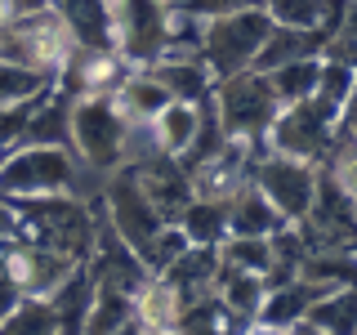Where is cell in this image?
I'll list each match as a JSON object with an SVG mask.
<instances>
[{
	"label": "cell",
	"instance_id": "24",
	"mask_svg": "<svg viewBox=\"0 0 357 335\" xmlns=\"http://www.w3.org/2000/svg\"><path fill=\"white\" fill-rule=\"evenodd\" d=\"M299 331H326V335H349L357 331V290L353 286H340V290H326L317 295L304 313V327Z\"/></svg>",
	"mask_w": 357,
	"mask_h": 335
},
{
	"label": "cell",
	"instance_id": "4",
	"mask_svg": "<svg viewBox=\"0 0 357 335\" xmlns=\"http://www.w3.org/2000/svg\"><path fill=\"white\" fill-rule=\"evenodd\" d=\"M210 107H215L223 134L264 143V130H268V121L277 117L282 103H277V94H273V85H268L264 72L241 67V72L215 76V85H210Z\"/></svg>",
	"mask_w": 357,
	"mask_h": 335
},
{
	"label": "cell",
	"instance_id": "22",
	"mask_svg": "<svg viewBox=\"0 0 357 335\" xmlns=\"http://www.w3.org/2000/svg\"><path fill=\"white\" fill-rule=\"evenodd\" d=\"M45 299L54 304L59 331H85V313H89V299H94V273L85 264H76Z\"/></svg>",
	"mask_w": 357,
	"mask_h": 335
},
{
	"label": "cell",
	"instance_id": "29",
	"mask_svg": "<svg viewBox=\"0 0 357 335\" xmlns=\"http://www.w3.org/2000/svg\"><path fill=\"white\" fill-rule=\"evenodd\" d=\"M188 246H192V241H188V237H183V228H178V223L170 219V223H161V228H156L152 237L139 246V260H143V268H148V273H161V268L170 264V260H178Z\"/></svg>",
	"mask_w": 357,
	"mask_h": 335
},
{
	"label": "cell",
	"instance_id": "6",
	"mask_svg": "<svg viewBox=\"0 0 357 335\" xmlns=\"http://www.w3.org/2000/svg\"><path fill=\"white\" fill-rule=\"evenodd\" d=\"M268 14L259 5L250 9H237V14H219V18H201V40H197V54L206 59V67L215 76H228V72H241L250 67L259 40L268 36Z\"/></svg>",
	"mask_w": 357,
	"mask_h": 335
},
{
	"label": "cell",
	"instance_id": "34",
	"mask_svg": "<svg viewBox=\"0 0 357 335\" xmlns=\"http://www.w3.org/2000/svg\"><path fill=\"white\" fill-rule=\"evenodd\" d=\"M18 299H22V286L14 282V277H9V268L0 264V322H5L9 313L18 308Z\"/></svg>",
	"mask_w": 357,
	"mask_h": 335
},
{
	"label": "cell",
	"instance_id": "27",
	"mask_svg": "<svg viewBox=\"0 0 357 335\" xmlns=\"http://www.w3.org/2000/svg\"><path fill=\"white\" fill-rule=\"evenodd\" d=\"M59 85L50 72L36 67H18V63H0V103H22V98H40Z\"/></svg>",
	"mask_w": 357,
	"mask_h": 335
},
{
	"label": "cell",
	"instance_id": "9",
	"mask_svg": "<svg viewBox=\"0 0 357 335\" xmlns=\"http://www.w3.org/2000/svg\"><path fill=\"white\" fill-rule=\"evenodd\" d=\"M5 268H9V277L22 286V295H50V290L76 268V260L50 251V246L14 237V241H9V251H5Z\"/></svg>",
	"mask_w": 357,
	"mask_h": 335
},
{
	"label": "cell",
	"instance_id": "11",
	"mask_svg": "<svg viewBox=\"0 0 357 335\" xmlns=\"http://www.w3.org/2000/svg\"><path fill=\"white\" fill-rule=\"evenodd\" d=\"M210 290H215V299L223 308V331H250L268 286H264L259 273H241V268L219 264L215 268V286H210Z\"/></svg>",
	"mask_w": 357,
	"mask_h": 335
},
{
	"label": "cell",
	"instance_id": "20",
	"mask_svg": "<svg viewBox=\"0 0 357 335\" xmlns=\"http://www.w3.org/2000/svg\"><path fill=\"white\" fill-rule=\"evenodd\" d=\"M197 126H201V103H192V98H170V103L148 121L156 148L165 156H183L188 143H192V134H197Z\"/></svg>",
	"mask_w": 357,
	"mask_h": 335
},
{
	"label": "cell",
	"instance_id": "25",
	"mask_svg": "<svg viewBox=\"0 0 357 335\" xmlns=\"http://www.w3.org/2000/svg\"><path fill=\"white\" fill-rule=\"evenodd\" d=\"M353 94H357L353 63L317 54V85H312V98H317V103H326L331 112H344V107H353Z\"/></svg>",
	"mask_w": 357,
	"mask_h": 335
},
{
	"label": "cell",
	"instance_id": "2",
	"mask_svg": "<svg viewBox=\"0 0 357 335\" xmlns=\"http://www.w3.org/2000/svg\"><path fill=\"white\" fill-rule=\"evenodd\" d=\"M126 130L130 121L112 103V89H81L67 103V148L76 161L98 174H112L126 165Z\"/></svg>",
	"mask_w": 357,
	"mask_h": 335
},
{
	"label": "cell",
	"instance_id": "19",
	"mask_svg": "<svg viewBox=\"0 0 357 335\" xmlns=\"http://www.w3.org/2000/svg\"><path fill=\"white\" fill-rule=\"evenodd\" d=\"M273 228H282V215L268 206V197L250 179H241L228 193V232H245V237H268Z\"/></svg>",
	"mask_w": 357,
	"mask_h": 335
},
{
	"label": "cell",
	"instance_id": "3",
	"mask_svg": "<svg viewBox=\"0 0 357 335\" xmlns=\"http://www.w3.org/2000/svg\"><path fill=\"white\" fill-rule=\"evenodd\" d=\"M76 161L72 148L59 143H14L0 152V193L5 197H45V193H72L76 184Z\"/></svg>",
	"mask_w": 357,
	"mask_h": 335
},
{
	"label": "cell",
	"instance_id": "26",
	"mask_svg": "<svg viewBox=\"0 0 357 335\" xmlns=\"http://www.w3.org/2000/svg\"><path fill=\"white\" fill-rule=\"evenodd\" d=\"M268 85H273L277 103H299V98L312 94V85H317V59H290L282 67H273V72H264Z\"/></svg>",
	"mask_w": 357,
	"mask_h": 335
},
{
	"label": "cell",
	"instance_id": "1",
	"mask_svg": "<svg viewBox=\"0 0 357 335\" xmlns=\"http://www.w3.org/2000/svg\"><path fill=\"white\" fill-rule=\"evenodd\" d=\"M18 232L22 241L50 246L67 260L85 264L94 251V228H98V206L76 193H45V197H18Z\"/></svg>",
	"mask_w": 357,
	"mask_h": 335
},
{
	"label": "cell",
	"instance_id": "7",
	"mask_svg": "<svg viewBox=\"0 0 357 335\" xmlns=\"http://www.w3.org/2000/svg\"><path fill=\"white\" fill-rule=\"evenodd\" d=\"M344 112H349V107H344ZM335 121H340V112H331L326 103H317L312 94L299 98V103H282L277 117L268 121V130H264V148L317 165L321 152L331 148Z\"/></svg>",
	"mask_w": 357,
	"mask_h": 335
},
{
	"label": "cell",
	"instance_id": "10",
	"mask_svg": "<svg viewBox=\"0 0 357 335\" xmlns=\"http://www.w3.org/2000/svg\"><path fill=\"white\" fill-rule=\"evenodd\" d=\"M130 170L139 174L143 197L156 206V215H161L165 223H170L178 210L188 206V197H192V174H188V165L178 161V156L156 152V156H148L143 165H130Z\"/></svg>",
	"mask_w": 357,
	"mask_h": 335
},
{
	"label": "cell",
	"instance_id": "5",
	"mask_svg": "<svg viewBox=\"0 0 357 335\" xmlns=\"http://www.w3.org/2000/svg\"><path fill=\"white\" fill-rule=\"evenodd\" d=\"M72 59V36H67L63 18L50 9L14 22H0V63H18V67H36V72H50L59 81L63 63Z\"/></svg>",
	"mask_w": 357,
	"mask_h": 335
},
{
	"label": "cell",
	"instance_id": "21",
	"mask_svg": "<svg viewBox=\"0 0 357 335\" xmlns=\"http://www.w3.org/2000/svg\"><path fill=\"white\" fill-rule=\"evenodd\" d=\"M215 268H219L215 246H188L178 260H170L161 268V277L178 290V299H192V295H206L215 286Z\"/></svg>",
	"mask_w": 357,
	"mask_h": 335
},
{
	"label": "cell",
	"instance_id": "37",
	"mask_svg": "<svg viewBox=\"0 0 357 335\" xmlns=\"http://www.w3.org/2000/svg\"><path fill=\"white\" fill-rule=\"evenodd\" d=\"M9 241H14V237H0V264H5V251H9Z\"/></svg>",
	"mask_w": 357,
	"mask_h": 335
},
{
	"label": "cell",
	"instance_id": "28",
	"mask_svg": "<svg viewBox=\"0 0 357 335\" xmlns=\"http://www.w3.org/2000/svg\"><path fill=\"white\" fill-rule=\"evenodd\" d=\"M0 331H9V335H50V331H59V318H54V304L45 295H22L18 308L0 322Z\"/></svg>",
	"mask_w": 357,
	"mask_h": 335
},
{
	"label": "cell",
	"instance_id": "8",
	"mask_svg": "<svg viewBox=\"0 0 357 335\" xmlns=\"http://www.w3.org/2000/svg\"><path fill=\"white\" fill-rule=\"evenodd\" d=\"M250 184L268 197V206L282 215V223H295V219H304L308 206H312V193H317V165L259 148V156L250 161Z\"/></svg>",
	"mask_w": 357,
	"mask_h": 335
},
{
	"label": "cell",
	"instance_id": "16",
	"mask_svg": "<svg viewBox=\"0 0 357 335\" xmlns=\"http://www.w3.org/2000/svg\"><path fill=\"white\" fill-rule=\"evenodd\" d=\"M317 54H321L317 27H282V22H273L268 36L259 40V50H255L250 67L255 72H273V67H282L290 59H317Z\"/></svg>",
	"mask_w": 357,
	"mask_h": 335
},
{
	"label": "cell",
	"instance_id": "17",
	"mask_svg": "<svg viewBox=\"0 0 357 335\" xmlns=\"http://www.w3.org/2000/svg\"><path fill=\"white\" fill-rule=\"evenodd\" d=\"M178 308H183L178 290L161 273H148L134 290V331H174Z\"/></svg>",
	"mask_w": 357,
	"mask_h": 335
},
{
	"label": "cell",
	"instance_id": "30",
	"mask_svg": "<svg viewBox=\"0 0 357 335\" xmlns=\"http://www.w3.org/2000/svg\"><path fill=\"white\" fill-rule=\"evenodd\" d=\"M174 331H223V308L215 299V290H206V295H192L183 299V308H178V322Z\"/></svg>",
	"mask_w": 357,
	"mask_h": 335
},
{
	"label": "cell",
	"instance_id": "32",
	"mask_svg": "<svg viewBox=\"0 0 357 335\" xmlns=\"http://www.w3.org/2000/svg\"><path fill=\"white\" fill-rule=\"evenodd\" d=\"M40 98H45V94H40ZM40 98H22V103H0V148H14V143H22L27 117L36 112Z\"/></svg>",
	"mask_w": 357,
	"mask_h": 335
},
{
	"label": "cell",
	"instance_id": "36",
	"mask_svg": "<svg viewBox=\"0 0 357 335\" xmlns=\"http://www.w3.org/2000/svg\"><path fill=\"white\" fill-rule=\"evenodd\" d=\"M156 5H161V9H188L192 0H156Z\"/></svg>",
	"mask_w": 357,
	"mask_h": 335
},
{
	"label": "cell",
	"instance_id": "18",
	"mask_svg": "<svg viewBox=\"0 0 357 335\" xmlns=\"http://www.w3.org/2000/svg\"><path fill=\"white\" fill-rule=\"evenodd\" d=\"M174 223L183 228V237L192 246H219L223 237H228V197L192 193L188 206L174 215Z\"/></svg>",
	"mask_w": 357,
	"mask_h": 335
},
{
	"label": "cell",
	"instance_id": "12",
	"mask_svg": "<svg viewBox=\"0 0 357 335\" xmlns=\"http://www.w3.org/2000/svg\"><path fill=\"white\" fill-rule=\"evenodd\" d=\"M148 72L170 89V98H192V103H206L210 85H215V72L197 50H165L161 59L148 63Z\"/></svg>",
	"mask_w": 357,
	"mask_h": 335
},
{
	"label": "cell",
	"instance_id": "31",
	"mask_svg": "<svg viewBox=\"0 0 357 335\" xmlns=\"http://www.w3.org/2000/svg\"><path fill=\"white\" fill-rule=\"evenodd\" d=\"M268 22L282 27H317L321 22V0H259Z\"/></svg>",
	"mask_w": 357,
	"mask_h": 335
},
{
	"label": "cell",
	"instance_id": "14",
	"mask_svg": "<svg viewBox=\"0 0 357 335\" xmlns=\"http://www.w3.org/2000/svg\"><path fill=\"white\" fill-rule=\"evenodd\" d=\"M54 14L63 18L72 50H112V5L107 0H54Z\"/></svg>",
	"mask_w": 357,
	"mask_h": 335
},
{
	"label": "cell",
	"instance_id": "35",
	"mask_svg": "<svg viewBox=\"0 0 357 335\" xmlns=\"http://www.w3.org/2000/svg\"><path fill=\"white\" fill-rule=\"evenodd\" d=\"M14 232H18V206L14 197L0 193V237H14Z\"/></svg>",
	"mask_w": 357,
	"mask_h": 335
},
{
	"label": "cell",
	"instance_id": "15",
	"mask_svg": "<svg viewBox=\"0 0 357 335\" xmlns=\"http://www.w3.org/2000/svg\"><path fill=\"white\" fill-rule=\"evenodd\" d=\"M112 103L121 107V117L130 121V126H148V121L170 103V89H165L148 67H126L121 72V81L112 85Z\"/></svg>",
	"mask_w": 357,
	"mask_h": 335
},
{
	"label": "cell",
	"instance_id": "13",
	"mask_svg": "<svg viewBox=\"0 0 357 335\" xmlns=\"http://www.w3.org/2000/svg\"><path fill=\"white\" fill-rule=\"evenodd\" d=\"M317 295H321V290L312 282H304V277H290V282H282V286H268L250 331H299V327H304L308 304Z\"/></svg>",
	"mask_w": 357,
	"mask_h": 335
},
{
	"label": "cell",
	"instance_id": "38",
	"mask_svg": "<svg viewBox=\"0 0 357 335\" xmlns=\"http://www.w3.org/2000/svg\"><path fill=\"white\" fill-rule=\"evenodd\" d=\"M0 152H5V148H0Z\"/></svg>",
	"mask_w": 357,
	"mask_h": 335
},
{
	"label": "cell",
	"instance_id": "33",
	"mask_svg": "<svg viewBox=\"0 0 357 335\" xmlns=\"http://www.w3.org/2000/svg\"><path fill=\"white\" fill-rule=\"evenodd\" d=\"M250 5H259V0H192V5H188V14L219 18V14H237V9H250Z\"/></svg>",
	"mask_w": 357,
	"mask_h": 335
},
{
	"label": "cell",
	"instance_id": "23",
	"mask_svg": "<svg viewBox=\"0 0 357 335\" xmlns=\"http://www.w3.org/2000/svg\"><path fill=\"white\" fill-rule=\"evenodd\" d=\"M85 331H94V335L134 331V290L94 282V299H89V313H85Z\"/></svg>",
	"mask_w": 357,
	"mask_h": 335
}]
</instances>
